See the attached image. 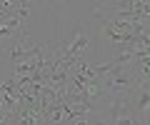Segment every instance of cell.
<instances>
[{"instance_id":"277c9868","label":"cell","mask_w":150,"mask_h":125,"mask_svg":"<svg viewBox=\"0 0 150 125\" xmlns=\"http://www.w3.org/2000/svg\"><path fill=\"white\" fill-rule=\"evenodd\" d=\"M30 8H33V3H28V0H15V10H13V15L18 18V23H20L23 28L28 25V18H30Z\"/></svg>"},{"instance_id":"3957f363","label":"cell","mask_w":150,"mask_h":125,"mask_svg":"<svg viewBox=\"0 0 150 125\" xmlns=\"http://www.w3.org/2000/svg\"><path fill=\"white\" fill-rule=\"evenodd\" d=\"M90 15L95 18L100 25H105V23L112 18V5L110 3H93L90 5Z\"/></svg>"},{"instance_id":"8992f818","label":"cell","mask_w":150,"mask_h":125,"mask_svg":"<svg viewBox=\"0 0 150 125\" xmlns=\"http://www.w3.org/2000/svg\"><path fill=\"white\" fill-rule=\"evenodd\" d=\"M143 125H150V120H145V123H143Z\"/></svg>"},{"instance_id":"5b68a950","label":"cell","mask_w":150,"mask_h":125,"mask_svg":"<svg viewBox=\"0 0 150 125\" xmlns=\"http://www.w3.org/2000/svg\"><path fill=\"white\" fill-rule=\"evenodd\" d=\"M90 125H112V123H110V120H108L105 115L100 113V110H95V113L90 115Z\"/></svg>"},{"instance_id":"7a4b0ae2","label":"cell","mask_w":150,"mask_h":125,"mask_svg":"<svg viewBox=\"0 0 150 125\" xmlns=\"http://www.w3.org/2000/svg\"><path fill=\"white\" fill-rule=\"evenodd\" d=\"M98 110L110 123H115L120 118H128V115H133V93H108Z\"/></svg>"},{"instance_id":"6da1fadb","label":"cell","mask_w":150,"mask_h":125,"mask_svg":"<svg viewBox=\"0 0 150 125\" xmlns=\"http://www.w3.org/2000/svg\"><path fill=\"white\" fill-rule=\"evenodd\" d=\"M100 83L108 93H135L140 88V80L135 75L133 65L130 68H118L115 65L105 78H100Z\"/></svg>"}]
</instances>
